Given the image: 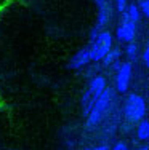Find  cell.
Masks as SVG:
<instances>
[{
  "mask_svg": "<svg viewBox=\"0 0 149 150\" xmlns=\"http://www.w3.org/2000/svg\"><path fill=\"white\" fill-rule=\"evenodd\" d=\"M114 2H115V8H117V11L122 13L123 10H125L127 2H128V0H114Z\"/></svg>",
  "mask_w": 149,
  "mask_h": 150,
  "instance_id": "15",
  "label": "cell"
},
{
  "mask_svg": "<svg viewBox=\"0 0 149 150\" xmlns=\"http://www.w3.org/2000/svg\"><path fill=\"white\" fill-rule=\"evenodd\" d=\"M111 150H128V145H127L123 141H119V142H115L114 147H112Z\"/></svg>",
  "mask_w": 149,
  "mask_h": 150,
  "instance_id": "16",
  "label": "cell"
},
{
  "mask_svg": "<svg viewBox=\"0 0 149 150\" xmlns=\"http://www.w3.org/2000/svg\"><path fill=\"white\" fill-rule=\"evenodd\" d=\"M136 150H149V145H143V147H140V149H136Z\"/></svg>",
  "mask_w": 149,
  "mask_h": 150,
  "instance_id": "19",
  "label": "cell"
},
{
  "mask_svg": "<svg viewBox=\"0 0 149 150\" xmlns=\"http://www.w3.org/2000/svg\"><path fill=\"white\" fill-rule=\"evenodd\" d=\"M143 62H144V66H146L148 70H149V45L144 48V51H143Z\"/></svg>",
  "mask_w": 149,
  "mask_h": 150,
  "instance_id": "17",
  "label": "cell"
},
{
  "mask_svg": "<svg viewBox=\"0 0 149 150\" xmlns=\"http://www.w3.org/2000/svg\"><path fill=\"white\" fill-rule=\"evenodd\" d=\"M125 54H127V58H128V61H133V59L138 56V45H136V43H133V42L127 43Z\"/></svg>",
  "mask_w": 149,
  "mask_h": 150,
  "instance_id": "13",
  "label": "cell"
},
{
  "mask_svg": "<svg viewBox=\"0 0 149 150\" xmlns=\"http://www.w3.org/2000/svg\"><path fill=\"white\" fill-rule=\"evenodd\" d=\"M106 88H108V86H106V78L101 77V75H98V77L91 78V81H90V85H88V90L87 91L90 93L95 99H96L98 96L106 90Z\"/></svg>",
  "mask_w": 149,
  "mask_h": 150,
  "instance_id": "9",
  "label": "cell"
},
{
  "mask_svg": "<svg viewBox=\"0 0 149 150\" xmlns=\"http://www.w3.org/2000/svg\"><path fill=\"white\" fill-rule=\"evenodd\" d=\"M91 62V54H90V48H82L79 50V51L76 53V54L71 58L69 61V67L74 70L77 69H82V67H85L87 64Z\"/></svg>",
  "mask_w": 149,
  "mask_h": 150,
  "instance_id": "6",
  "label": "cell"
},
{
  "mask_svg": "<svg viewBox=\"0 0 149 150\" xmlns=\"http://www.w3.org/2000/svg\"><path fill=\"white\" fill-rule=\"evenodd\" d=\"M87 150H109L108 145H98V147H95V149H87Z\"/></svg>",
  "mask_w": 149,
  "mask_h": 150,
  "instance_id": "18",
  "label": "cell"
},
{
  "mask_svg": "<svg viewBox=\"0 0 149 150\" xmlns=\"http://www.w3.org/2000/svg\"><path fill=\"white\" fill-rule=\"evenodd\" d=\"M136 136L140 141H149V120H141L136 126Z\"/></svg>",
  "mask_w": 149,
  "mask_h": 150,
  "instance_id": "11",
  "label": "cell"
},
{
  "mask_svg": "<svg viewBox=\"0 0 149 150\" xmlns=\"http://www.w3.org/2000/svg\"><path fill=\"white\" fill-rule=\"evenodd\" d=\"M98 3V8H99V15H98V23H96V27L93 29V32H91V37L93 38L95 35L99 32V29L101 27H104L106 24H108L109 21V6H108V0H96Z\"/></svg>",
  "mask_w": 149,
  "mask_h": 150,
  "instance_id": "7",
  "label": "cell"
},
{
  "mask_svg": "<svg viewBox=\"0 0 149 150\" xmlns=\"http://www.w3.org/2000/svg\"><path fill=\"white\" fill-rule=\"evenodd\" d=\"M140 18H141V13L136 3H128L125 6V10L120 13V21H128V23H133V24H136L140 21Z\"/></svg>",
  "mask_w": 149,
  "mask_h": 150,
  "instance_id": "8",
  "label": "cell"
},
{
  "mask_svg": "<svg viewBox=\"0 0 149 150\" xmlns=\"http://www.w3.org/2000/svg\"><path fill=\"white\" fill-rule=\"evenodd\" d=\"M90 48V54L91 61H101L108 54V51L112 48V34L111 32H98L93 38H91V45Z\"/></svg>",
  "mask_w": 149,
  "mask_h": 150,
  "instance_id": "3",
  "label": "cell"
},
{
  "mask_svg": "<svg viewBox=\"0 0 149 150\" xmlns=\"http://www.w3.org/2000/svg\"><path fill=\"white\" fill-rule=\"evenodd\" d=\"M135 35H136V24L128 23V21H120L119 27L115 30L117 40L123 42V43H130L135 40Z\"/></svg>",
  "mask_w": 149,
  "mask_h": 150,
  "instance_id": "5",
  "label": "cell"
},
{
  "mask_svg": "<svg viewBox=\"0 0 149 150\" xmlns=\"http://www.w3.org/2000/svg\"><path fill=\"white\" fill-rule=\"evenodd\" d=\"M93 102H95V98H93V96H91L88 91H85L83 96H82V101H80V105H82V112H83L85 117L90 113L91 107H93Z\"/></svg>",
  "mask_w": 149,
  "mask_h": 150,
  "instance_id": "12",
  "label": "cell"
},
{
  "mask_svg": "<svg viewBox=\"0 0 149 150\" xmlns=\"http://www.w3.org/2000/svg\"><path fill=\"white\" fill-rule=\"evenodd\" d=\"M120 54H122L120 48H111V50L108 51V54H106V56H104V58H103L101 61H103V64H104L106 67H108V66H112V64L119 62Z\"/></svg>",
  "mask_w": 149,
  "mask_h": 150,
  "instance_id": "10",
  "label": "cell"
},
{
  "mask_svg": "<svg viewBox=\"0 0 149 150\" xmlns=\"http://www.w3.org/2000/svg\"><path fill=\"white\" fill-rule=\"evenodd\" d=\"M111 99H112V91L109 88H106L101 94L95 99L93 107H91L90 113L87 115V128H95L96 125L101 121V118L104 117V113L108 112L109 105H111Z\"/></svg>",
  "mask_w": 149,
  "mask_h": 150,
  "instance_id": "2",
  "label": "cell"
},
{
  "mask_svg": "<svg viewBox=\"0 0 149 150\" xmlns=\"http://www.w3.org/2000/svg\"><path fill=\"white\" fill-rule=\"evenodd\" d=\"M138 8H140V13H141V15L149 18V0H140V5H138Z\"/></svg>",
  "mask_w": 149,
  "mask_h": 150,
  "instance_id": "14",
  "label": "cell"
},
{
  "mask_svg": "<svg viewBox=\"0 0 149 150\" xmlns=\"http://www.w3.org/2000/svg\"><path fill=\"white\" fill-rule=\"evenodd\" d=\"M132 74H133V66L130 61L122 62L117 67V74H115V88L119 93H125L130 86L132 81Z\"/></svg>",
  "mask_w": 149,
  "mask_h": 150,
  "instance_id": "4",
  "label": "cell"
},
{
  "mask_svg": "<svg viewBox=\"0 0 149 150\" xmlns=\"http://www.w3.org/2000/svg\"><path fill=\"white\" fill-rule=\"evenodd\" d=\"M123 113L130 123H140L141 120H144L148 113V105L144 98L140 94H135V93L128 94L125 99V104H123Z\"/></svg>",
  "mask_w": 149,
  "mask_h": 150,
  "instance_id": "1",
  "label": "cell"
}]
</instances>
